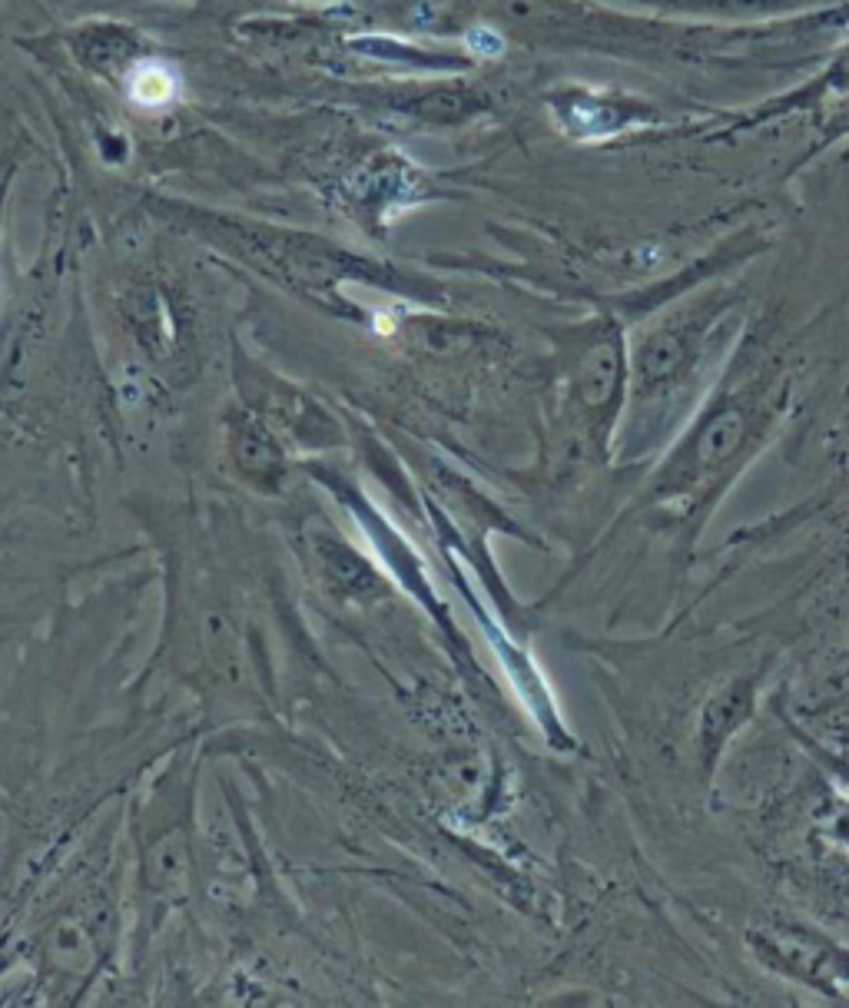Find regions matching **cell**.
Returning <instances> with one entry per match:
<instances>
[{
  "label": "cell",
  "mask_w": 849,
  "mask_h": 1008,
  "mask_svg": "<svg viewBox=\"0 0 849 1008\" xmlns=\"http://www.w3.org/2000/svg\"><path fill=\"white\" fill-rule=\"evenodd\" d=\"M130 91L140 104L159 107L177 94V73L166 70L163 63H140L130 76Z\"/></svg>",
  "instance_id": "cell-1"
},
{
  "label": "cell",
  "mask_w": 849,
  "mask_h": 1008,
  "mask_svg": "<svg viewBox=\"0 0 849 1008\" xmlns=\"http://www.w3.org/2000/svg\"><path fill=\"white\" fill-rule=\"evenodd\" d=\"M465 44H468L475 53H481V57H488V53H498V50H501V37H498V34H491V31H485V27H475V31L465 37Z\"/></svg>",
  "instance_id": "cell-2"
}]
</instances>
